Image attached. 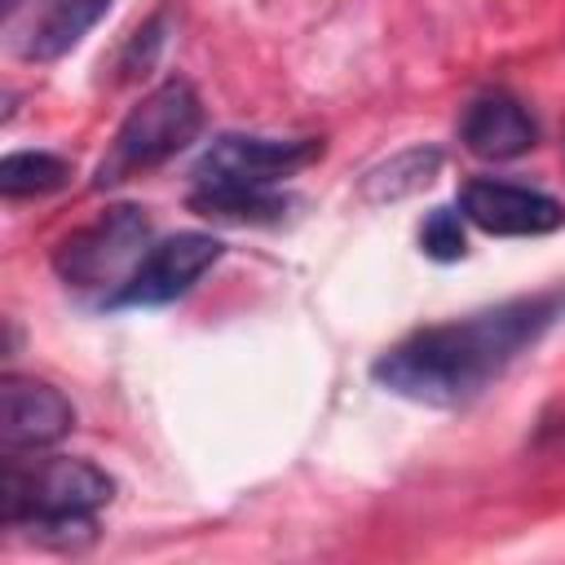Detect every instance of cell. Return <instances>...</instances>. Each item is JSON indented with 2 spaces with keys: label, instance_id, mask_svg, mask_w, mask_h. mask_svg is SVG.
<instances>
[{
  "label": "cell",
  "instance_id": "7",
  "mask_svg": "<svg viewBox=\"0 0 565 565\" xmlns=\"http://www.w3.org/2000/svg\"><path fill=\"white\" fill-rule=\"evenodd\" d=\"M459 212L463 221H472L486 234H503V238H525V234H552L565 221V207L530 185L516 181H494V177H477L459 190Z\"/></svg>",
  "mask_w": 565,
  "mask_h": 565
},
{
  "label": "cell",
  "instance_id": "3",
  "mask_svg": "<svg viewBox=\"0 0 565 565\" xmlns=\"http://www.w3.org/2000/svg\"><path fill=\"white\" fill-rule=\"evenodd\" d=\"M199 128H203V102H199L194 84L181 75L163 79L119 124V132H115L102 168H97V185H115V181H128L146 168L168 163L172 154H181L199 137Z\"/></svg>",
  "mask_w": 565,
  "mask_h": 565
},
{
  "label": "cell",
  "instance_id": "14",
  "mask_svg": "<svg viewBox=\"0 0 565 565\" xmlns=\"http://www.w3.org/2000/svg\"><path fill=\"white\" fill-rule=\"evenodd\" d=\"M419 247L424 256L433 260H459L468 252V238H463V212L455 207H433L419 225Z\"/></svg>",
  "mask_w": 565,
  "mask_h": 565
},
{
  "label": "cell",
  "instance_id": "12",
  "mask_svg": "<svg viewBox=\"0 0 565 565\" xmlns=\"http://www.w3.org/2000/svg\"><path fill=\"white\" fill-rule=\"evenodd\" d=\"M190 207L216 221H278L287 199L278 190H194Z\"/></svg>",
  "mask_w": 565,
  "mask_h": 565
},
{
  "label": "cell",
  "instance_id": "6",
  "mask_svg": "<svg viewBox=\"0 0 565 565\" xmlns=\"http://www.w3.org/2000/svg\"><path fill=\"white\" fill-rule=\"evenodd\" d=\"M225 256L221 238L212 234H199V230H185V234H172L163 243H154L137 269L128 274V282L106 300V309H154V305H172L177 296H185L216 260Z\"/></svg>",
  "mask_w": 565,
  "mask_h": 565
},
{
  "label": "cell",
  "instance_id": "5",
  "mask_svg": "<svg viewBox=\"0 0 565 565\" xmlns=\"http://www.w3.org/2000/svg\"><path fill=\"white\" fill-rule=\"evenodd\" d=\"M322 154L318 137H256L225 132L194 163V190H274Z\"/></svg>",
  "mask_w": 565,
  "mask_h": 565
},
{
  "label": "cell",
  "instance_id": "8",
  "mask_svg": "<svg viewBox=\"0 0 565 565\" xmlns=\"http://www.w3.org/2000/svg\"><path fill=\"white\" fill-rule=\"evenodd\" d=\"M75 428V406L62 388L26 375H4L0 384V446L4 455L57 446Z\"/></svg>",
  "mask_w": 565,
  "mask_h": 565
},
{
  "label": "cell",
  "instance_id": "1",
  "mask_svg": "<svg viewBox=\"0 0 565 565\" xmlns=\"http://www.w3.org/2000/svg\"><path fill=\"white\" fill-rule=\"evenodd\" d=\"M565 318V291L516 296L450 322H433L375 358L371 380L419 406H468Z\"/></svg>",
  "mask_w": 565,
  "mask_h": 565
},
{
  "label": "cell",
  "instance_id": "9",
  "mask_svg": "<svg viewBox=\"0 0 565 565\" xmlns=\"http://www.w3.org/2000/svg\"><path fill=\"white\" fill-rule=\"evenodd\" d=\"M459 141L468 146V154L499 163V159L525 154L539 141V124H534V115L525 110L521 97L494 88V93H481V97H472L463 106Z\"/></svg>",
  "mask_w": 565,
  "mask_h": 565
},
{
  "label": "cell",
  "instance_id": "11",
  "mask_svg": "<svg viewBox=\"0 0 565 565\" xmlns=\"http://www.w3.org/2000/svg\"><path fill=\"white\" fill-rule=\"evenodd\" d=\"M71 181V163L49 150H13L0 163V194L4 199H35L53 194Z\"/></svg>",
  "mask_w": 565,
  "mask_h": 565
},
{
  "label": "cell",
  "instance_id": "10",
  "mask_svg": "<svg viewBox=\"0 0 565 565\" xmlns=\"http://www.w3.org/2000/svg\"><path fill=\"white\" fill-rule=\"evenodd\" d=\"M110 4H115V0H53V4L40 13V22L31 26V35H26V44H22V57H31V62H53V57L71 53V49L102 22V13H106Z\"/></svg>",
  "mask_w": 565,
  "mask_h": 565
},
{
  "label": "cell",
  "instance_id": "15",
  "mask_svg": "<svg viewBox=\"0 0 565 565\" xmlns=\"http://www.w3.org/2000/svg\"><path fill=\"white\" fill-rule=\"evenodd\" d=\"M18 4H22V0H4V18H13V13H18Z\"/></svg>",
  "mask_w": 565,
  "mask_h": 565
},
{
  "label": "cell",
  "instance_id": "2",
  "mask_svg": "<svg viewBox=\"0 0 565 565\" xmlns=\"http://www.w3.org/2000/svg\"><path fill=\"white\" fill-rule=\"evenodd\" d=\"M115 499V481L75 455H4L0 477V512L9 530H26L35 539L71 547L75 539H93L97 512Z\"/></svg>",
  "mask_w": 565,
  "mask_h": 565
},
{
  "label": "cell",
  "instance_id": "4",
  "mask_svg": "<svg viewBox=\"0 0 565 565\" xmlns=\"http://www.w3.org/2000/svg\"><path fill=\"white\" fill-rule=\"evenodd\" d=\"M150 216L132 203L106 207L97 221L66 234L53 252V269L75 291H102V305L128 282L137 260L150 252Z\"/></svg>",
  "mask_w": 565,
  "mask_h": 565
},
{
  "label": "cell",
  "instance_id": "13",
  "mask_svg": "<svg viewBox=\"0 0 565 565\" xmlns=\"http://www.w3.org/2000/svg\"><path fill=\"white\" fill-rule=\"evenodd\" d=\"M437 168H441V154L437 150H406V154H397V159H388L384 168L371 172L366 194L371 199H402V194L428 185Z\"/></svg>",
  "mask_w": 565,
  "mask_h": 565
}]
</instances>
